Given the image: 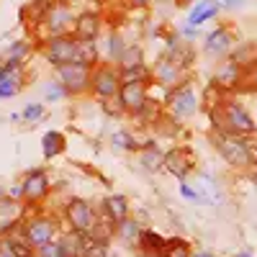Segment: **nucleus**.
Here are the masks:
<instances>
[{
  "mask_svg": "<svg viewBox=\"0 0 257 257\" xmlns=\"http://www.w3.org/2000/svg\"><path fill=\"white\" fill-rule=\"evenodd\" d=\"M211 121H213V134H224V137H254L257 134L254 118L237 100H219L211 108Z\"/></svg>",
  "mask_w": 257,
  "mask_h": 257,
  "instance_id": "obj_1",
  "label": "nucleus"
},
{
  "mask_svg": "<svg viewBox=\"0 0 257 257\" xmlns=\"http://www.w3.org/2000/svg\"><path fill=\"white\" fill-rule=\"evenodd\" d=\"M39 52L52 67H62V64H72L80 62L82 54V41L75 39V34H64V36H47L44 41H39Z\"/></svg>",
  "mask_w": 257,
  "mask_h": 257,
  "instance_id": "obj_2",
  "label": "nucleus"
},
{
  "mask_svg": "<svg viewBox=\"0 0 257 257\" xmlns=\"http://www.w3.org/2000/svg\"><path fill=\"white\" fill-rule=\"evenodd\" d=\"M24 237L26 242L39 249V247H44L54 239L62 237V231H59V219L54 216H44V213H36V216H29L24 221Z\"/></svg>",
  "mask_w": 257,
  "mask_h": 257,
  "instance_id": "obj_3",
  "label": "nucleus"
},
{
  "mask_svg": "<svg viewBox=\"0 0 257 257\" xmlns=\"http://www.w3.org/2000/svg\"><path fill=\"white\" fill-rule=\"evenodd\" d=\"M57 80L64 85V90L70 95H85L90 93V85H93V67L85 62H72V64H62V67L54 70Z\"/></svg>",
  "mask_w": 257,
  "mask_h": 257,
  "instance_id": "obj_4",
  "label": "nucleus"
},
{
  "mask_svg": "<svg viewBox=\"0 0 257 257\" xmlns=\"http://www.w3.org/2000/svg\"><path fill=\"white\" fill-rule=\"evenodd\" d=\"M121 70L113 62H100L93 67V85H90V95L95 100H105L113 98L121 90Z\"/></svg>",
  "mask_w": 257,
  "mask_h": 257,
  "instance_id": "obj_5",
  "label": "nucleus"
},
{
  "mask_svg": "<svg viewBox=\"0 0 257 257\" xmlns=\"http://www.w3.org/2000/svg\"><path fill=\"white\" fill-rule=\"evenodd\" d=\"M213 144L221 160L231 167H252L249 160V137H224V134H213Z\"/></svg>",
  "mask_w": 257,
  "mask_h": 257,
  "instance_id": "obj_6",
  "label": "nucleus"
},
{
  "mask_svg": "<svg viewBox=\"0 0 257 257\" xmlns=\"http://www.w3.org/2000/svg\"><path fill=\"white\" fill-rule=\"evenodd\" d=\"M167 108H170V116H173L178 123L180 121H188L190 116H196V108H198V98H196V90H193L190 82H183L178 88H173L165 98Z\"/></svg>",
  "mask_w": 257,
  "mask_h": 257,
  "instance_id": "obj_7",
  "label": "nucleus"
},
{
  "mask_svg": "<svg viewBox=\"0 0 257 257\" xmlns=\"http://www.w3.org/2000/svg\"><path fill=\"white\" fill-rule=\"evenodd\" d=\"M62 216L67 221L70 229H77V231H90L95 224H98V211L90 201L85 198H70L62 208Z\"/></svg>",
  "mask_w": 257,
  "mask_h": 257,
  "instance_id": "obj_8",
  "label": "nucleus"
},
{
  "mask_svg": "<svg viewBox=\"0 0 257 257\" xmlns=\"http://www.w3.org/2000/svg\"><path fill=\"white\" fill-rule=\"evenodd\" d=\"M75 18L77 13L72 11L70 3H62V0H54V6L47 16V24L41 31H47V36H64V34H72L75 26Z\"/></svg>",
  "mask_w": 257,
  "mask_h": 257,
  "instance_id": "obj_9",
  "label": "nucleus"
},
{
  "mask_svg": "<svg viewBox=\"0 0 257 257\" xmlns=\"http://www.w3.org/2000/svg\"><path fill=\"white\" fill-rule=\"evenodd\" d=\"M165 170L173 178H178L180 183H185V178L196 170V155L190 147H173L170 152H165Z\"/></svg>",
  "mask_w": 257,
  "mask_h": 257,
  "instance_id": "obj_10",
  "label": "nucleus"
},
{
  "mask_svg": "<svg viewBox=\"0 0 257 257\" xmlns=\"http://www.w3.org/2000/svg\"><path fill=\"white\" fill-rule=\"evenodd\" d=\"M72 34L77 41L88 44V41H98L100 34H103V13L100 11H80L77 18H75V26H72Z\"/></svg>",
  "mask_w": 257,
  "mask_h": 257,
  "instance_id": "obj_11",
  "label": "nucleus"
},
{
  "mask_svg": "<svg viewBox=\"0 0 257 257\" xmlns=\"http://www.w3.org/2000/svg\"><path fill=\"white\" fill-rule=\"evenodd\" d=\"M21 188H24V203L26 206H36L41 203L47 196H49V175H47V170H31V173H26L24 183H21Z\"/></svg>",
  "mask_w": 257,
  "mask_h": 257,
  "instance_id": "obj_12",
  "label": "nucleus"
},
{
  "mask_svg": "<svg viewBox=\"0 0 257 257\" xmlns=\"http://www.w3.org/2000/svg\"><path fill=\"white\" fill-rule=\"evenodd\" d=\"M52 6H54V0H31V3H26L18 13L21 24H24L29 31H41L44 24H47V16H49Z\"/></svg>",
  "mask_w": 257,
  "mask_h": 257,
  "instance_id": "obj_13",
  "label": "nucleus"
},
{
  "mask_svg": "<svg viewBox=\"0 0 257 257\" xmlns=\"http://www.w3.org/2000/svg\"><path fill=\"white\" fill-rule=\"evenodd\" d=\"M100 213L108 221L121 224L126 219H132V203H128V198L121 196V193H111V196L100 198Z\"/></svg>",
  "mask_w": 257,
  "mask_h": 257,
  "instance_id": "obj_14",
  "label": "nucleus"
},
{
  "mask_svg": "<svg viewBox=\"0 0 257 257\" xmlns=\"http://www.w3.org/2000/svg\"><path fill=\"white\" fill-rule=\"evenodd\" d=\"M21 203H24V201H13L8 196L0 201V234H3V237L26 221V211H24Z\"/></svg>",
  "mask_w": 257,
  "mask_h": 257,
  "instance_id": "obj_15",
  "label": "nucleus"
},
{
  "mask_svg": "<svg viewBox=\"0 0 257 257\" xmlns=\"http://www.w3.org/2000/svg\"><path fill=\"white\" fill-rule=\"evenodd\" d=\"M165 59H170L173 64H178L180 70H188L193 62H196V52L188 44H183L180 34H170L167 36V47H165Z\"/></svg>",
  "mask_w": 257,
  "mask_h": 257,
  "instance_id": "obj_16",
  "label": "nucleus"
},
{
  "mask_svg": "<svg viewBox=\"0 0 257 257\" xmlns=\"http://www.w3.org/2000/svg\"><path fill=\"white\" fill-rule=\"evenodd\" d=\"M149 82H123L121 85V90H118V98L123 103V108L126 113H137L142 105L147 103L149 98Z\"/></svg>",
  "mask_w": 257,
  "mask_h": 257,
  "instance_id": "obj_17",
  "label": "nucleus"
},
{
  "mask_svg": "<svg viewBox=\"0 0 257 257\" xmlns=\"http://www.w3.org/2000/svg\"><path fill=\"white\" fill-rule=\"evenodd\" d=\"M231 47H234V36H231V31L224 29V26H219V29L208 31V36H206V41H203V54H208V57L229 54Z\"/></svg>",
  "mask_w": 257,
  "mask_h": 257,
  "instance_id": "obj_18",
  "label": "nucleus"
},
{
  "mask_svg": "<svg viewBox=\"0 0 257 257\" xmlns=\"http://www.w3.org/2000/svg\"><path fill=\"white\" fill-rule=\"evenodd\" d=\"M62 244L64 249H67L70 257H85L88 254V249L95 244L93 237H90V231H77V229H67V231H62Z\"/></svg>",
  "mask_w": 257,
  "mask_h": 257,
  "instance_id": "obj_19",
  "label": "nucleus"
},
{
  "mask_svg": "<svg viewBox=\"0 0 257 257\" xmlns=\"http://www.w3.org/2000/svg\"><path fill=\"white\" fill-rule=\"evenodd\" d=\"M155 80L160 85H165L167 90H173V88H178V85L188 82L185 80V70H180L178 64H173V62L165 59V57L157 62V67H155Z\"/></svg>",
  "mask_w": 257,
  "mask_h": 257,
  "instance_id": "obj_20",
  "label": "nucleus"
},
{
  "mask_svg": "<svg viewBox=\"0 0 257 257\" xmlns=\"http://www.w3.org/2000/svg\"><path fill=\"white\" fill-rule=\"evenodd\" d=\"M219 11H221L219 0H198V3L190 8V13H188V24L198 29V26H203V24H206V21L216 18V16H219Z\"/></svg>",
  "mask_w": 257,
  "mask_h": 257,
  "instance_id": "obj_21",
  "label": "nucleus"
},
{
  "mask_svg": "<svg viewBox=\"0 0 257 257\" xmlns=\"http://www.w3.org/2000/svg\"><path fill=\"white\" fill-rule=\"evenodd\" d=\"M6 249L11 252V257H36V249L24 237V224L6 234Z\"/></svg>",
  "mask_w": 257,
  "mask_h": 257,
  "instance_id": "obj_22",
  "label": "nucleus"
},
{
  "mask_svg": "<svg viewBox=\"0 0 257 257\" xmlns=\"http://www.w3.org/2000/svg\"><path fill=\"white\" fill-rule=\"evenodd\" d=\"M165 244H167V237H162V234L155 231V229H144L142 237H139V247L137 249L142 254H147V257H160Z\"/></svg>",
  "mask_w": 257,
  "mask_h": 257,
  "instance_id": "obj_23",
  "label": "nucleus"
},
{
  "mask_svg": "<svg viewBox=\"0 0 257 257\" xmlns=\"http://www.w3.org/2000/svg\"><path fill=\"white\" fill-rule=\"evenodd\" d=\"M64 149H67V139H64L62 132H44L41 134V155L44 160H54L59 155H64Z\"/></svg>",
  "mask_w": 257,
  "mask_h": 257,
  "instance_id": "obj_24",
  "label": "nucleus"
},
{
  "mask_svg": "<svg viewBox=\"0 0 257 257\" xmlns=\"http://www.w3.org/2000/svg\"><path fill=\"white\" fill-rule=\"evenodd\" d=\"M142 224L139 219H126L121 224H116V239L123 244V247H139V237H142Z\"/></svg>",
  "mask_w": 257,
  "mask_h": 257,
  "instance_id": "obj_25",
  "label": "nucleus"
},
{
  "mask_svg": "<svg viewBox=\"0 0 257 257\" xmlns=\"http://www.w3.org/2000/svg\"><path fill=\"white\" fill-rule=\"evenodd\" d=\"M132 118H134V123L137 126H142V128H147V126H155V123H160V118H162V105L149 95L147 98V103L142 105V108L137 111V113H132Z\"/></svg>",
  "mask_w": 257,
  "mask_h": 257,
  "instance_id": "obj_26",
  "label": "nucleus"
},
{
  "mask_svg": "<svg viewBox=\"0 0 257 257\" xmlns=\"http://www.w3.org/2000/svg\"><path fill=\"white\" fill-rule=\"evenodd\" d=\"M242 75H244V67H239V64H234V62H226L216 72V85L221 90H231V88H237V85H242Z\"/></svg>",
  "mask_w": 257,
  "mask_h": 257,
  "instance_id": "obj_27",
  "label": "nucleus"
},
{
  "mask_svg": "<svg viewBox=\"0 0 257 257\" xmlns=\"http://www.w3.org/2000/svg\"><path fill=\"white\" fill-rule=\"evenodd\" d=\"M139 162L149 170V173H157L160 167H165V152H160V147L155 142H147L139 149Z\"/></svg>",
  "mask_w": 257,
  "mask_h": 257,
  "instance_id": "obj_28",
  "label": "nucleus"
},
{
  "mask_svg": "<svg viewBox=\"0 0 257 257\" xmlns=\"http://www.w3.org/2000/svg\"><path fill=\"white\" fill-rule=\"evenodd\" d=\"M193 188H196L201 203H221V190L216 188V183H213L211 175H198V180H196Z\"/></svg>",
  "mask_w": 257,
  "mask_h": 257,
  "instance_id": "obj_29",
  "label": "nucleus"
},
{
  "mask_svg": "<svg viewBox=\"0 0 257 257\" xmlns=\"http://www.w3.org/2000/svg\"><path fill=\"white\" fill-rule=\"evenodd\" d=\"M90 237H93V242H95V244H105V247H111V242L116 239V224H113V221H108L105 216H100V219H98V224L90 229Z\"/></svg>",
  "mask_w": 257,
  "mask_h": 257,
  "instance_id": "obj_30",
  "label": "nucleus"
},
{
  "mask_svg": "<svg viewBox=\"0 0 257 257\" xmlns=\"http://www.w3.org/2000/svg\"><path fill=\"white\" fill-rule=\"evenodd\" d=\"M144 64V47L142 44H128L126 52L118 57L116 67L118 70H134V67H142Z\"/></svg>",
  "mask_w": 257,
  "mask_h": 257,
  "instance_id": "obj_31",
  "label": "nucleus"
},
{
  "mask_svg": "<svg viewBox=\"0 0 257 257\" xmlns=\"http://www.w3.org/2000/svg\"><path fill=\"white\" fill-rule=\"evenodd\" d=\"M21 88H24V80H18V77H11L3 67V62H0V100H8L13 95L21 93Z\"/></svg>",
  "mask_w": 257,
  "mask_h": 257,
  "instance_id": "obj_32",
  "label": "nucleus"
},
{
  "mask_svg": "<svg viewBox=\"0 0 257 257\" xmlns=\"http://www.w3.org/2000/svg\"><path fill=\"white\" fill-rule=\"evenodd\" d=\"M34 54V44L29 39H18V41H13V44L6 49V57L3 59H11V62H24L26 64V59Z\"/></svg>",
  "mask_w": 257,
  "mask_h": 257,
  "instance_id": "obj_33",
  "label": "nucleus"
},
{
  "mask_svg": "<svg viewBox=\"0 0 257 257\" xmlns=\"http://www.w3.org/2000/svg\"><path fill=\"white\" fill-rule=\"evenodd\" d=\"M160 257H193V249L180 237H167V244H165V249H162Z\"/></svg>",
  "mask_w": 257,
  "mask_h": 257,
  "instance_id": "obj_34",
  "label": "nucleus"
},
{
  "mask_svg": "<svg viewBox=\"0 0 257 257\" xmlns=\"http://www.w3.org/2000/svg\"><path fill=\"white\" fill-rule=\"evenodd\" d=\"M126 47H128V44L123 41V36L118 34V29H113V31L108 34V44H105V52H108V59L116 64V62H118V57L126 52Z\"/></svg>",
  "mask_w": 257,
  "mask_h": 257,
  "instance_id": "obj_35",
  "label": "nucleus"
},
{
  "mask_svg": "<svg viewBox=\"0 0 257 257\" xmlns=\"http://www.w3.org/2000/svg\"><path fill=\"white\" fill-rule=\"evenodd\" d=\"M98 103H100L103 113H108L111 118H121V116H126V108H123V103H121V98H118V95L105 98V100H98Z\"/></svg>",
  "mask_w": 257,
  "mask_h": 257,
  "instance_id": "obj_36",
  "label": "nucleus"
},
{
  "mask_svg": "<svg viewBox=\"0 0 257 257\" xmlns=\"http://www.w3.org/2000/svg\"><path fill=\"white\" fill-rule=\"evenodd\" d=\"M36 257H70V254H67V249H64L62 239H54V242H49L44 247H39Z\"/></svg>",
  "mask_w": 257,
  "mask_h": 257,
  "instance_id": "obj_37",
  "label": "nucleus"
},
{
  "mask_svg": "<svg viewBox=\"0 0 257 257\" xmlns=\"http://www.w3.org/2000/svg\"><path fill=\"white\" fill-rule=\"evenodd\" d=\"M44 93H47V100H52V103H59V100H64V98L70 95L59 80H49V82L44 85Z\"/></svg>",
  "mask_w": 257,
  "mask_h": 257,
  "instance_id": "obj_38",
  "label": "nucleus"
},
{
  "mask_svg": "<svg viewBox=\"0 0 257 257\" xmlns=\"http://www.w3.org/2000/svg\"><path fill=\"white\" fill-rule=\"evenodd\" d=\"M113 144L121 147V149H132V152H134V149H137V152L142 149V144L134 139L132 132H116V134H113Z\"/></svg>",
  "mask_w": 257,
  "mask_h": 257,
  "instance_id": "obj_39",
  "label": "nucleus"
},
{
  "mask_svg": "<svg viewBox=\"0 0 257 257\" xmlns=\"http://www.w3.org/2000/svg\"><path fill=\"white\" fill-rule=\"evenodd\" d=\"M80 62L90 64V67H95V64H100V57H98V41H88V44H82V54H80Z\"/></svg>",
  "mask_w": 257,
  "mask_h": 257,
  "instance_id": "obj_40",
  "label": "nucleus"
},
{
  "mask_svg": "<svg viewBox=\"0 0 257 257\" xmlns=\"http://www.w3.org/2000/svg\"><path fill=\"white\" fill-rule=\"evenodd\" d=\"M21 116H24V121H26V123H39L41 118L47 116V111H44V105H41V103H29Z\"/></svg>",
  "mask_w": 257,
  "mask_h": 257,
  "instance_id": "obj_41",
  "label": "nucleus"
},
{
  "mask_svg": "<svg viewBox=\"0 0 257 257\" xmlns=\"http://www.w3.org/2000/svg\"><path fill=\"white\" fill-rule=\"evenodd\" d=\"M180 196H183L185 201H190V203H201V201H198V193H196V188L188 185V183H180Z\"/></svg>",
  "mask_w": 257,
  "mask_h": 257,
  "instance_id": "obj_42",
  "label": "nucleus"
},
{
  "mask_svg": "<svg viewBox=\"0 0 257 257\" xmlns=\"http://www.w3.org/2000/svg\"><path fill=\"white\" fill-rule=\"evenodd\" d=\"M85 257H108V247H105V244H93Z\"/></svg>",
  "mask_w": 257,
  "mask_h": 257,
  "instance_id": "obj_43",
  "label": "nucleus"
},
{
  "mask_svg": "<svg viewBox=\"0 0 257 257\" xmlns=\"http://www.w3.org/2000/svg\"><path fill=\"white\" fill-rule=\"evenodd\" d=\"M126 3H128V8H134V11H147L155 0H126Z\"/></svg>",
  "mask_w": 257,
  "mask_h": 257,
  "instance_id": "obj_44",
  "label": "nucleus"
},
{
  "mask_svg": "<svg viewBox=\"0 0 257 257\" xmlns=\"http://www.w3.org/2000/svg\"><path fill=\"white\" fill-rule=\"evenodd\" d=\"M219 6L226 8V11H237V8L244 6V0H219Z\"/></svg>",
  "mask_w": 257,
  "mask_h": 257,
  "instance_id": "obj_45",
  "label": "nucleus"
},
{
  "mask_svg": "<svg viewBox=\"0 0 257 257\" xmlns=\"http://www.w3.org/2000/svg\"><path fill=\"white\" fill-rule=\"evenodd\" d=\"M178 34H180L183 39H188V41H190V39H196V36H198V31H196V26H190V24H188V26H183V29H180Z\"/></svg>",
  "mask_w": 257,
  "mask_h": 257,
  "instance_id": "obj_46",
  "label": "nucleus"
},
{
  "mask_svg": "<svg viewBox=\"0 0 257 257\" xmlns=\"http://www.w3.org/2000/svg\"><path fill=\"white\" fill-rule=\"evenodd\" d=\"M249 160L252 167H257V137H249Z\"/></svg>",
  "mask_w": 257,
  "mask_h": 257,
  "instance_id": "obj_47",
  "label": "nucleus"
},
{
  "mask_svg": "<svg viewBox=\"0 0 257 257\" xmlns=\"http://www.w3.org/2000/svg\"><path fill=\"white\" fill-rule=\"evenodd\" d=\"M193 257H213V252H208V249H201V252H196Z\"/></svg>",
  "mask_w": 257,
  "mask_h": 257,
  "instance_id": "obj_48",
  "label": "nucleus"
},
{
  "mask_svg": "<svg viewBox=\"0 0 257 257\" xmlns=\"http://www.w3.org/2000/svg\"><path fill=\"white\" fill-rule=\"evenodd\" d=\"M3 249H6V237L0 234V252H3Z\"/></svg>",
  "mask_w": 257,
  "mask_h": 257,
  "instance_id": "obj_49",
  "label": "nucleus"
},
{
  "mask_svg": "<svg viewBox=\"0 0 257 257\" xmlns=\"http://www.w3.org/2000/svg\"><path fill=\"white\" fill-rule=\"evenodd\" d=\"M234 257H252V254H249V252H237Z\"/></svg>",
  "mask_w": 257,
  "mask_h": 257,
  "instance_id": "obj_50",
  "label": "nucleus"
},
{
  "mask_svg": "<svg viewBox=\"0 0 257 257\" xmlns=\"http://www.w3.org/2000/svg\"><path fill=\"white\" fill-rule=\"evenodd\" d=\"M0 257H11V252H8V249H3V252H0Z\"/></svg>",
  "mask_w": 257,
  "mask_h": 257,
  "instance_id": "obj_51",
  "label": "nucleus"
},
{
  "mask_svg": "<svg viewBox=\"0 0 257 257\" xmlns=\"http://www.w3.org/2000/svg\"><path fill=\"white\" fill-rule=\"evenodd\" d=\"M3 198H6V190H3V188H0V201H3Z\"/></svg>",
  "mask_w": 257,
  "mask_h": 257,
  "instance_id": "obj_52",
  "label": "nucleus"
},
{
  "mask_svg": "<svg viewBox=\"0 0 257 257\" xmlns=\"http://www.w3.org/2000/svg\"><path fill=\"white\" fill-rule=\"evenodd\" d=\"M62 3H70V6H72V3H75V0H62Z\"/></svg>",
  "mask_w": 257,
  "mask_h": 257,
  "instance_id": "obj_53",
  "label": "nucleus"
},
{
  "mask_svg": "<svg viewBox=\"0 0 257 257\" xmlns=\"http://www.w3.org/2000/svg\"><path fill=\"white\" fill-rule=\"evenodd\" d=\"M175 3H178V6H180V3H185V0H175Z\"/></svg>",
  "mask_w": 257,
  "mask_h": 257,
  "instance_id": "obj_54",
  "label": "nucleus"
},
{
  "mask_svg": "<svg viewBox=\"0 0 257 257\" xmlns=\"http://www.w3.org/2000/svg\"><path fill=\"white\" fill-rule=\"evenodd\" d=\"M137 257H147V254H142V252H139V254H137Z\"/></svg>",
  "mask_w": 257,
  "mask_h": 257,
  "instance_id": "obj_55",
  "label": "nucleus"
}]
</instances>
